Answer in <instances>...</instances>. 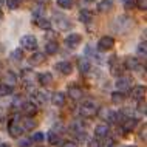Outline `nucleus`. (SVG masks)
Wrapping results in <instances>:
<instances>
[{"instance_id": "ea45409f", "label": "nucleus", "mask_w": 147, "mask_h": 147, "mask_svg": "<svg viewBox=\"0 0 147 147\" xmlns=\"http://www.w3.org/2000/svg\"><path fill=\"white\" fill-rule=\"evenodd\" d=\"M62 147H78V144H76V142H73V141H65Z\"/></svg>"}, {"instance_id": "412c9836", "label": "nucleus", "mask_w": 147, "mask_h": 147, "mask_svg": "<svg viewBox=\"0 0 147 147\" xmlns=\"http://www.w3.org/2000/svg\"><path fill=\"white\" fill-rule=\"evenodd\" d=\"M36 23H37V26L42 30H50L51 28V22L45 17H36Z\"/></svg>"}, {"instance_id": "1a4fd4ad", "label": "nucleus", "mask_w": 147, "mask_h": 147, "mask_svg": "<svg viewBox=\"0 0 147 147\" xmlns=\"http://www.w3.org/2000/svg\"><path fill=\"white\" fill-rule=\"evenodd\" d=\"M68 96L73 101H79V99H82V96H84V91L81 90V87L71 85V87H68Z\"/></svg>"}, {"instance_id": "4468645a", "label": "nucleus", "mask_w": 147, "mask_h": 147, "mask_svg": "<svg viewBox=\"0 0 147 147\" xmlns=\"http://www.w3.org/2000/svg\"><path fill=\"white\" fill-rule=\"evenodd\" d=\"M79 20L82 23H90L93 20V14H91L90 9H81L79 11Z\"/></svg>"}, {"instance_id": "393cba45", "label": "nucleus", "mask_w": 147, "mask_h": 147, "mask_svg": "<svg viewBox=\"0 0 147 147\" xmlns=\"http://www.w3.org/2000/svg\"><path fill=\"white\" fill-rule=\"evenodd\" d=\"M85 53H87V54H90L91 59H94V61H96L98 63H102V57L99 56L96 51H94V48H91V47H87V48H85Z\"/></svg>"}, {"instance_id": "f257e3e1", "label": "nucleus", "mask_w": 147, "mask_h": 147, "mask_svg": "<svg viewBox=\"0 0 147 147\" xmlns=\"http://www.w3.org/2000/svg\"><path fill=\"white\" fill-rule=\"evenodd\" d=\"M79 113H81V116L84 118H91L94 116V115L98 113V109L96 105L93 104V102H85V104H82L79 107Z\"/></svg>"}, {"instance_id": "9b49d317", "label": "nucleus", "mask_w": 147, "mask_h": 147, "mask_svg": "<svg viewBox=\"0 0 147 147\" xmlns=\"http://www.w3.org/2000/svg\"><path fill=\"white\" fill-rule=\"evenodd\" d=\"M78 68L81 73H88L90 68H91V63L90 61L87 57H79V61H78Z\"/></svg>"}, {"instance_id": "5701e85b", "label": "nucleus", "mask_w": 147, "mask_h": 147, "mask_svg": "<svg viewBox=\"0 0 147 147\" xmlns=\"http://www.w3.org/2000/svg\"><path fill=\"white\" fill-rule=\"evenodd\" d=\"M140 67V62H138L136 57H127L125 59V68L129 70H136Z\"/></svg>"}, {"instance_id": "7c9ffc66", "label": "nucleus", "mask_w": 147, "mask_h": 147, "mask_svg": "<svg viewBox=\"0 0 147 147\" xmlns=\"http://www.w3.org/2000/svg\"><path fill=\"white\" fill-rule=\"evenodd\" d=\"M48 141L51 142V144H57V142L61 141V138H59V135H57V133L50 132V133H48Z\"/></svg>"}, {"instance_id": "49530a36", "label": "nucleus", "mask_w": 147, "mask_h": 147, "mask_svg": "<svg viewBox=\"0 0 147 147\" xmlns=\"http://www.w3.org/2000/svg\"><path fill=\"white\" fill-rule=\"evenodd\" d=\"M2 19H3V13L0 11V20H2Z\"/></svg>"}, {"instance_id": "a18cd8bd", "label": "nucleus", "mask_w": 147, "mask_h": 147, "mask_svg": "<svg viewBox=\"0 0 147 147\" xmlns=\"http://www.w3.org/2000/svg\"><path fill=\"white\" fill-rule=\"evenodd\" d=\"M0 147H11V146H9V144H2Z\"/></svg>"}, {"instance_id": "ddd939ff", "label": "nucleus", "mask_w": 147, "mask_h": 147, "mask_svg": "<svg viewBox=\"0 0 147 147\" xmlns=\"http://www.w3.org/2000/svg\"><path fill=\"white\" fill-rule=\"evenodd\" d=\"M98 9L99 13H109L110 9H113V2L112 0H101L98 3Z\"/></svg>"}, {"instance_id": "f3484780", "label": "nucleus", "mask_w": 147, "mask_h": 147, "mask_svg": "<svg viewBox=\"0 0 147 147\" xmlns=\"http://www.w3.org/2000/svg\"><path fill=\"white\" fill-rule=\"evenodd\" d=\"M39 82H40L42 85H50V84H53V74L48 73V71L40 73V74H39Z\"/></svg>"}, {"instance_id": "9d476101", "label": "nucleus", "mask_w": 147, "mask_h": 147, "mask_svg": "<svg viewBox=\"0 0 147 147\" xmlns=\"http://www.w3.org/2000/svg\"><path fill=\"white\" fill-rule=\"evenodd\" d=\"M109 133H110V127L107 124H99V125H96V129H94L96 138H107Z\"/></svg>"}, {"instance_id": "f8f14e48", "label": "nucleus", "mask_w": 147, "mask_h": 147, "mask_svg": "<svg viewBox=\"0 0 147 147\" xmlns=\"http://www.w3.org/2000/svg\"><path fill=\"white\" fill-rule=\"evenodd\" d=\"M22 112L28 118H31L33 115L37 113V107H36L34 104H31V102H25V104H22Z\"/></svg>"}, {"instance_id": "473e14b6", "label": "nucleus", "mask_w": 147, "mask_h": 147, "mask_svg": "<svg viewBox=\"0 0 147 147\" xmlns=\"http://www.w3.org/2000/svg\"><path fill=\"white\" fill-rule=\"evenodd\" d=\"M5 3L8 5L9 9H16V8L20 5V0H5Z\"/></svg>"}, {"instance_id": "c85d7f7f", "label": "nucleus", "mask_w": 147, "mask_h": 147, "mask_svg": "<svg viewBox=\"0 0 147 147\" xmlns=\"http://www.w3.org/2000/svg\"><path fill=\"white\" fill-rule=\"evenodd\" d=\"M36 99H37L40 104H45L48 101V93H43V91H36Z\"/></svg>"}, {"instance_id": "2f4dec72", "label": "nucleus", "mask_w": 147, "mask_h": 147, "mask_svg": "<svg viewBox=\"0 0 147 147\" xmlns=\"http://www.w3.org/2000/svg\"><path fill=\"white\" fill-rule=\"evenodd\" d=\"M45 140V135H43L42 132H37V133H34L33 136H31V140L30 141H34V142H40Z\"/></svg>"}, {"instance_id": "f03ea898", "label": "nucleus", "mask_w": 147, "mask_h": 147, "mask_svg": "<svg viewBox=\"0 0 147 147\" xmlns=\"http://www.w3.org/2000/svg\"><path fill=\"white\" fill-rule=\"evenodd\" d=\"M115 47V39L110 37V36H104V37L99 39L98 42V50L99 51H109Z\"/></svg>"}, {"instance_id": "a211bd4d", "label": "nucleus", "mask_w": 147, "mask_h": 147, "mask_svg": "<svg viewBox=\"0 0 147 147\" xmlns=\"http://www.w3.org/2000/svg\"><path fill=\"white\" fill-rule=\"evenodd\" d=\"M51 101H53V104H54V105L62 107L63 104H65V94L61 93V91H57V93H54V94H53Z\"/></svg>"}, {"instance_id": "4be33fe9", "label": "nucleus", "mask_w": 147, "mask_h": 147, "mask_svg": "<svg viewBox=\"0 0 147 147\" xmlns=\"http://www.w3.org/2000/svg\"><path fill=\"white\" fill-rule=\"evenodd\" d=\"M57 43L56 40H50V42H47V45H45V51H47V54H56L57 53Z\"/></svg>"}, {"instance_id": "cd10ccee", "label": "nucleus", "mask_w": 147, "mask_h": 147, "mask_svg": "<svg viewBox=\"0 0 147 147\" xmlns=\"http://www.w3.org/2000/svg\"><path fill=\"white\" fill-rule=\"evenodd\" d=\"M13 93V87H8L6 84H0V96H8Z\"/></svg>"}, {"instance_id": "e433bc0d", "label": "nucleus", "mask_w": 147, "mask_h": 147, "mask_svg": "<svg viewBox=\"0 0 147 147\" xmlns=\"http://www.w3.org/2000/svg\"><path fill=\"white\" fill-rule=\"evenodd\" d=\"M110 113H112V112H110L109 109H102L101 112H99V116H101L102 119H105V121H107V119H109V116H110Z\"/></svg>"}, {"instance_id": "b1692460", "label": "nucleus", "mask_w": 147, "mask_h": 147, "mask_svg": "<svg viewBox=\"0 0 147 147\" xmlns=\"http://www.w3.org/2000/svg\"><path fill=\"white\" fill-rule=\"evenodd\" d=\"M36 125H37V122H36L33 118H26L25 121H23V127H22V129L23 130H34Z\"/></svg>"}, {"instance_id": "2eb2a0df", "label": "nucleus", "mask_w": 147, "mask_h": 147, "mask_svg": "<svg viewBox=\"0 0 147 147\" xmlns=\"http://www.w3.org/2000/svg\"><path fill=\"white\" fill-rule=\"evenodd\" d=\"M45 62V54L43 53H34L33 56L30 57V63L31 65H40V63H43Z\"/></svg>"}, {"instance_id": "a19ab883", "label": "nucleus", "mask_w": 147, "mask_h": 147, "mask_svg": "<svg viewBox=\"0 0 147 147\" xmlns=\"http://www.w3.org/2000/svg\"><path fill=\"white\" fill-rule=\"evenodd\" d=\"M37 3H39V5H48L50 0H37Z\"/></svg>"}, {"instance_id": "79ce46f5", "label": "nucleus", "mask_w": 147, "mask_h": 147, "mask_svg": "<svg viewBox=\"0 0 147 147\" xmlns=\"http://www.w3.org/2000/svg\"><path fill=\"white\" fill-rule=\"evenodd\" d=\"M140 112H142V113H146V104L142 102V104L140 105Z\"/></svg>"}, {"instance_id": "58836bf2", "label": "nucleus", "mask_w": 147, "mask_h": 147, "mask_svg": "<svg viewBox=\"0 0 147 147\" xmlns=\"http://www.w3.org/2000/svg\"><path fill=\"white\" fill-rule=\"evenodd\" d=\"M30 144H31L30 140H20L19 141V147H28Z\"/></svg>"}, {"instance_id": "aec40b11", "label": "nucleus", "mask_w": 147, "mask_h": 147, "mask_svg": "<svg viewBox=\"0 0 147 147\" xmlns=\"http://www.w3.org/2000/svg\"><path fill=\"white\" fill-rule=\"evenodd\" d=\"M5 84L8 87H14L16 84H17V76H16L13 71H6V74H5Z\"/></svg>"}, {"instance_id": "c756f323", "label": "nucleus", "mask_w": 147, "mask_h": 147, "mask_svg": "<svg viewBox=\"0 0 147 147\" xmlns=\"http://www.w3.org/2000/svg\"><path fill=\"white\" fill-rule=\"evenodd\" d=\"M74 0H57V5L63 8V9H70L71 6H73Z\"/></svg>"}, {"instance_id": "6e6552de", "label": "nucleus", "mask_w": 147, "mask_h": 147, "mask_svg": "<svg viewBox=\"0 0 147 147\" xmlns=\"http://www.w3.org/2000/svg\"><path fill=\"white\" fill-rule=\"evenodd\" d=\"M82 37L81 34H76V33H71L65 37V43L70 47V48H74V47H78V43H81Z\"/></svg>"}, {"instance_id": "4c0bfd02", "label": "nucleus", "mask_w": 147, "mask_h": 147, "mask_svg": "<svg viewBox=\"0 0 147 147\" xmlns=\"http://www.w3.org/2000/svg\"><path fill=\"white\" fill-rule=\"evenodd\" d=\"M104 144H101L102 147H113V144H115V141L112 140V138H109V136H107V138H104Z\"/></svg>"}, {"instance_id": "bb28decb", "label": "nucleus", "mask_w": 147, "mask_h": 147, "mask_svg": "<svg viewBox=\"0 0 147 147\" xmlns=\"http://www.w3.org/2000/svg\"><path fill=\"white\" fill-rule=\"evenodd\" d=\"M11 59H13V61H16V62L22 61V59H23V51H22L20 48H16L13 53H11Z\"/></svg>"}, {"instance_id": "c9c22d12", "label": "nucleus", "mask_w": 147, "mask_h": 147, "mask_svg": "<svg viewBox=\"0 0 147 147\" xmlns=\"http://www.w3.org/2000/svg\"><path fill=\"white\" fill-rule=\"evenodd\" d=\"M138 53L142 54V56H146V53H147V43L146 42H142L138 45Z\"/></svg>"}, {"instance_id": "20e7f679", "label": "nucleus", "mask_w": 147, "mask_h": 147, "mask_svg": "<svg viewBox=\"0 0 147 147\" xmlns=\"http://www.w3.org/2000/svg\"><path fill=\"white\" fill-rule=\"evenodd\" d=\"M54 20H56V26L61 31H67L68 28H71V23L70 20L65 17V16L62 14H54Z\"/></svg>"}, {"instance_id": "a878e982", "label": "nucleus", "mask_w": 147, "mask_h": 147, "mask_svg": "<svg viewBox=\"0 0 147 147\" xmlns=\"http://www.w3.org/2000/svg\"><path fill=\"white\" fill-rule=\"evenodd\" d=\"M124 93H121V91H115L112 93V102L113 104H121L122 101H124Z\"/></svg>"}, {"instance_id": "0eeeda50", "label": "nucleus", "mask_w": 147, "mask_h": 147, "mask_svg": "<svg viewBox=\"0 0 147 147\" xmlns=\"http://www.w3.org/2000/svg\"><path fill=\"white\" fill-rule=\"evenodd\" d=\"M8 133H9L13 138H19L23 133V129L19 125V122L13 121V122H9V125H8Z\"/></svg>"}, {"instance_id": "6ab92c4d", "label": "nucleus", "mask_w": 147, "mask_h": 147, "mask_svg": "<svg viewBox=\"0 0 147 147\" xmlns=\"http://www.w3.org/2000/svg\"><path fill=\"white\" fill-rule=\"evenodd\" d=\"M135 125H136V119H135V118H127V119L122 121V129H124V132H130V130H133Z\"/></svg>"}, {"instance_id": "f704fd0d", "label": "nucleus", "mask_w": 147, "mask_h": 147, "mask_svg": "<svg viewBox=\"0 0 147 147\" xmlns=\"http://www.w3.org/2000/svg\"><path fill=\"white\" fill-rule=\"evenodd\" d=\"M124 6L125 9H133L136 6V0H124Z\"/></svg>"}, {"instance_id": "dca6fc26", "label": "nucleus", "mask_w": 147, "mask_h": 147, "mask_svg": "<svg viewBox=\"0 0 147 147\" xmlns=\"http://www.w3.org/2000/svg\"><path fill=\"white\" fill-rule=\"evenodd\" d=\"M144 94H146V88L142 85H138L132 90V98L136 99V101H141V99L144 98Z\"/></svg>"}, {"instance_id": "39448f33", "label": "nucleus", "mask_w": 147, "mask_h": 147, "mask_svg": "<svg viewBox=\"0 0 147 147\" xmlns=\"http://www.w3.org/2000/svg\"><path fill=\"white\" fill-rule=\"evenodd\" d=\"M130 84H132V81H130L129 78L121 76V78L116 79V88H118V91H121V93H124V91L130 90Z\"/></svg>"}, {"instance_id": "7ed1b4c3", "label": "nucleus", "mask_w": 147, "mask_h": 147, "mask_svg": "<svg viewBox=\"0 0 147 147\" xmlns=\"http://www.w3.org/2000/svg\"><path fill=\"white\" fill-rule=\"evenodd\" d=\"M20 43H22V47H23L25 50H36V48H37V39H36L33 34L23 36Z\"/></svg>"}, {"instance_id": "37998d69", "label": "nucleus", "mask_w": 147, "mask_h": 147, "mask_svg": "<svg viewBox=\"0 0 147 147\" xmlns=\"http://www.w3.org/2000/svg\"><path fill=\"white\" fill-rule=\"evenodd\" d=\"M141 138H142V140H146V127L142 129V132H141Z\"/></svg>"}, {"instance_id": "c03bdc74", "label": "nucleus", "mask_w": 147, "mask_h": 147, "mask_svg": "<svg viewBox=\"0 0 147 147\" xmlns=\"http://www.w3.org/2000/svg\"><path fill=\"white\" fill-rule=\"evenodd\" d=\"M90 144H91V147H99V144H98V141H91Z\"/></svg>"}, {"instance_id": "423d86ee", "label": "nucleus", "mask_w": 147, "mask_h": 147, "mask_svg": "<svg viewBox=\"0 0 147 147\" xmlns=\"http://www.w3.org/2000/svg\"><path fill=\"white\" fill-rule=\"evenodd\" d=\"M54 68L57 71H61L62 74H70L71 71H73V65H71L68 61H62V62H57L56 65H54Z\"/></svg>"}, {"instance_id": "72a5a7b5", "label": "nucleus", "mask_w": 147, "mask_h": 147, "mask_svg": "<svg viewBox=\"0 0 147 147\" xmlns=\"http://www.w3.org/2000/svg\"><path fill=\"white\" fill-rule=\"evenodd\" d=\"M136 8L141 11H146L147 9V0H136Z\"/></svg>"}]
</instances>
